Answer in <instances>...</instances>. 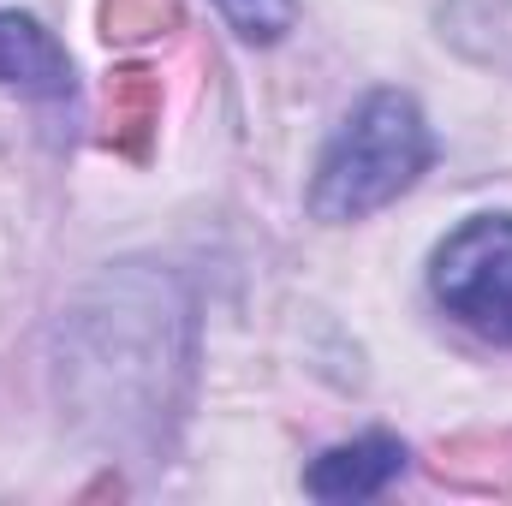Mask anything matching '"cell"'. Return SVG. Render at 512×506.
I'll use <instances>...</instances> for the list:
<instances>
[{"instance_id":"277c9868","label":"cell","mask_w":512,"mask_h":506,"mask_svg":"<svg viewBox=\"0 0 512 506\" xmlns=\"http://www.w3.org/2000/svg\"><path fill=\"white\" fill-rule=\"evenodd\" d=\"M399 471H405V447L393 435H358V441L328 447L304 471V489L316 501H370V495H382Z\"/></svg>"},{"instance_id":"8992f818","label":"cell","mask_w":512,"mask_h":506,"mask_svg":"<svg viewBox=\"0 0 512 506\" xmlns=\"http://www.w3.org/2000/svg\"><path fill=\"white\" fill-rule=\"evenodd\" d=\"M102 102H108V143L120 155H143L149 131L161 126V78L143 66H120V72H108Z\"/></svg>"},{"instance_id":"3957f363","label":"cell","mask_w":512,"mask_h":506,"mask_svg":"<svg viewBox=\"0 0 512 506\" xmlns=\"http://www.w3.org/2000/svg\"><path fill=\"white\" fill-rule=\"evenodd\" d=\"M0 84L42 102H72V54L30 12H0Z\"/></svg>"},{"instance_id":"6da1fadb","label":"cell","mask_w":512,"mask_h":506,"mask_svg":"<svg viewBox=\"0 0 512 506\" xmlns=\"http://www.w3.org/2000/svg\"><path fill=\"white\" fill-rule=\"evenodd\" d=\"M429 161H435V137L423 126L417 102L405 90H376L328 137L316 179H310V215L316 221H364V215L387 209L393 197H405Z\"/></svg>"},{"instance_id":"5b68a950","label":"cell","mask_w":512,"mask_h":506,"mask_svg":"<svg viewBox=\"0 0 512 506\" xmlns=\"http://www.w3.org/2000/svg\"><path fill=\"white\" fill-rule=\"evenodd\" d=\"M435 477L471 495H512V429H477L435 453Z\"/></svg>"},{"instance_id":"52a82bcc","label":"cell","mask_w":512,"mask_h":506,"mask_svg":"<svg viewBox=\"0 0 512 506\" xmlns=\"http://www.w3.org/2000/svg\"><path fill=\"white\" fill-rule=\"evenodd\" d=\"M227 12V24L245 36V42H280L298 18V0H215Z\"/></svg>"},{"instance_id":"7a4b0ae2","label":"cell","mask_w":512,"mask_h":506,"mask_svg":"<svg viewBox=\"0 0 512 506\" xmlns=\"http://www.w3.org/2000/svg\"><path fill=\"white\" fill-rule=\"evenodd\" d=\"M429 292L459 328L512 346V215H471L453 227L429 262Z\"/></svg>"},{"instance_id":"ba28073f","label":"cell","mask_w":512,"mask_h":506,"mask_svg":"<svg viewBox=\"0 0 512 506\" xmlns=\"http://www.w3.org/2000/svg\"><path fill=\"white\" fill-rule=\"evenodd\" d=\"M173 18H179L173 0H102V30H108V42H114V36H120V42L155 36V30L173 24Z\"/></svg>"}]
</instances>
